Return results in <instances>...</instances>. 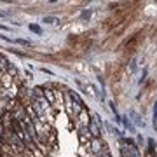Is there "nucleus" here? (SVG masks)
<instances>
[{
    "label": "nucleus",
    "instance_id": "nucleus-1",
    "mask_svg": "<svg viewBox=\"0 0 157 157\" xmlns=\"http://www.w3.org/2000/svg\"><path fill=\"white\" fill-rule=\"evenodd\" d=\"M121 154H122V157H140V154H138V150H136L135 145H131V143H128V141H122L121 143Z\"/></svg>",
    "mask_w": 157,
    "mask_h": 157
},
{
    "label": "nucleus",
    "instance_id": "nucleus-2",
    "mask_svg": "<svg viewBox=\"0 0 157 157\" xmlns=\"http://www.w3.org/2000/svg\"><path fill=\"white\" fill-rule=\"evenodd\" d=\"M87 147H89V150H91V154L94 157H98L103 152V143H101V140L100 138H93V140L87 143Z\"/></svg>",
    "mask_w": 157,
    "mask_h": 157
},
{
    "label": "nucleus",
    "instance_id": "nucleus-3",
    "mask_svg": "<svg viewBox=\"0 0 157 157\" xmlns=\"http://www.w3.org/2000/svg\"><path fill=\"white\" fill-rule=\"evenodd\" d=\"M78 140H80V143H89L93 138H91V133H89V128H82L78 129Z\"/></svg>",
    "mask_w": 157,
    "mask_h": 157
},
{
    "label": "nucleus",
    "instance_id": "nucleus-4",
    "mask_svg": "<svg viewBox=\"0 0 157 157\" xmlns=\"http://www.w3.org/2000/svg\"><path fill=\"white\" fill-rule=\"evenodd\" d=\"M89 133H91V136H94V138L100 136V126H98L96 117H94V121H91V122H89Z\"/></svg>",
    "mask_w": 157,
    "mask_h": 157
},
{
    "label": "nucleus",
    "instance_id": "nucleus-5",
    "mask_svg": "<svg viewBox=\"0 0 157 157\" xmlns=\"http://www.w3.org/2000/svg\"><path fill=\"white\" fill-rule=\"evenodd\" d=\"M44 96H45V100L49 101L51 105H52V103H56V91H54V89H49V87L44 89Z\"/></svg>",
    "mask_w": 157,
    "mask_h": 157
},
{
    "label": "nucleus",
    "instance_id": "nucleus-6",
    "mask_svg": "<svg viewBox=\"0 0 157 157\" xmlns=\"http://www.w3.org/2000/svg\"><path fill=\"white\" fill-rule=\"evenodd\" d=\"M0 82H2V86H4V87H11V86L14 84V78H12L9 73H2V78H0Z\"/></svg>",
    "mask_w": 157,
    "mask_h": 157
},
{
    "label": "nucleus",
    "instance_id": "nucleus-7",
    "mask_svg": "<svg viewBox=\"0 0 157 157\" xmlns=\"http://www.w3.org/2000/svg\"><path fill=\"white\" fill-rule=\"evenodd\" d=\"M6 73H9L12 78H16V77H17V68H16V67H12V65H7Z\"/></svg>",
    "mask_w": 157,
    "mask_h": 157
},
{
    "label": "nucleus",
    "instance_id": "nucleus-8",
    "mask_svg": "<svg viewBox=\"0 0 157 157\" xmlns=\"http://www.w3.org/2000/svg\"><path fill=\"white\" fill-rule=\"evenodd\" d=\"M4 110H6V108H2V107H0V115H4Z\"/></svg>",
    "mask_w": 157,
    "mask_h": 157
},
{
    "label": "nucleus",
    "instance_id": "nucleus-9",
    "mask_svg": "<svg viewBox=\"0 0 157 157\" xmlns=\"http://www.w3.org/2000/svg\"><path fill=\"white\" fill-rule=\"evenodd\" d=\"M2 147H4V145H2V143H0V148H2Z\"/></svg>",
    "mask_w": 157,
    "mask_h": 157
},
{
    "label": "nucleus",
    "instance_id": "nucleus-10",
    "mask_svg": "<svg viewBox=\"0 0 157 157\" xmlns=\"http://www.w3.org/2000/svg\"><path fill=\"white\" fill-rule=\"evenodd\" d=\"M0 78H2V73H0Z\"/></svg>",
    "mask_w": 157,
    "mask_h": 157
}]
</instances>
